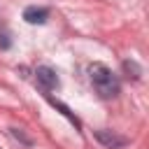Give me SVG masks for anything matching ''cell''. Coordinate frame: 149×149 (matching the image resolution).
Returning <instances> with one entry per match:
<instances>
[{
	"label": "cell",
	"instance_id": "1",
	"mask_svg": "<svg viewBox=\"0 0 149 149\" xmlns=\"http://www.w3.org/2000/svg\"><path fill=\"white\" fill-rule=\"evenodd\" d=\"M88 79H91V84L100 98H116L121 91L119 77L105 63H91L88 65Z\"/></svg>",
	"mask_w": 149,
	"mask_h": 149
},
{
	"label": "cell",
	"instance_id": "6",
	"mask_svg": "<svg viewBox=\"0 0 149 149\" xmlns=\"http://www.w3.org/2000/svg\"><path fill=\"white\" fill-rule=\"evenodd\" d=\"M9 47H12V40H9L7 28L2 26V28H0V49H9Z\"/></svg>",
	"mask_w": 149,
	"mask_h": 149
},
{
	"label": "cell",
	"instance_id": "4",
	"mask_svg": "<svg viewBox=\"0 0 149 149\" xmlns=\"http://www.w3.org/2000/svg\"><path fill=\"white\" fill-rule=\"evenodd\" d=\"M23 19L33 26H42L49 19V9L47 7H26L23 9Z\"/></svg>",
	"mask_w": 149,
	"mask_h": 149
},
{
	"label": "cell",
	"instance_id": "7",
	"mask_svg": "<svg viewBox=\"0 0 149 149\" xmlns=\"http://www.w3.org/2000/svg\"><path fill=\"white\" fill-rule=\"evenodd\" d=\"M12 135H14V137H19V140H23L26 144H30V142H33V140H30V137H26V135H23L19 128H12Z\"/></svg>",
	"mask_w": 149,
	"mask_h": 149
},
{
	"label": "cell",
	"instance_id": "3",
	"mask_svg": "<svg viewBox=\"0 0 149 149\" xmlns=\"http://www.w3.org/2000/svg\"><path fill=\"white\" fill-rule=\"evenodd\" d=\"M35 81H37V86H40L42 91H54V88L58 86V74H56V70H51L49 65H40V68L35 70Z\"/></svg>",
	"mask_w": 149,
	"mask_h": 149
},
{
	"label": "cell",
	"instance_id": "5",
	"mask_svg": "<svg viewBox=\"0 0 149 149\" xmlns=\"http://www.w3.org/2000/svg\"><path fill=\"white\" fill-rule=\"evenodd\" d=\"M123 70H126V72H133V74H130L133 79H137V77L142 74V70L137 68V63H135V61H123Z\"/></svg>",
	"mask_w": 149,
	"mask_h": 149
},
{
	"label": "cell",
	"instance_id": "2",
	"mask_svg": "<svg viewBox=\"0 0 149 149\" xmlns=\"http://www.w3.org/2000/svg\"><path fill=\"white\" fill-rule=\"evenodd\" d=\"M93 137H95L105 149H121V147L128 144V137H123V135H119V133H114V130H105V128L93 130Z\"/></svg>",
	"mask_w": 149,
	"mask_h": 149
}]
</instances>
